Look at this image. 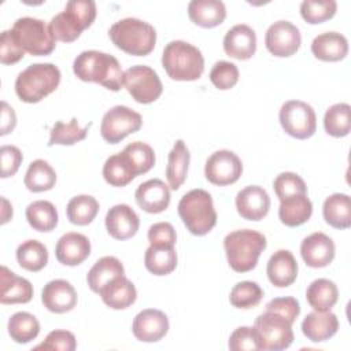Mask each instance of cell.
Segmentation results:
<instances>
[{
	"label": "cell",
	"instance_id": "51",
	"mask_svg": "<svg viewBox=\"0 0 351 351\" xmlns=\"http://www.w3.org/2000/svg\"><path fill=\"white\" fill-rule=\"evenodd\" d=\"M25 56V51L14 38L11 30H4L0 37V62L3 64H14Z\"/></svg>",
	"mask_w": 351,
	"mask_h": 351
},
{
	"label": "cell",
	"instance_id": "38",
	"mask_svg": "<svg viewBox=\"0 0 351 351\" xmlns=\"http://www.w3.org/2000/svg\"><path fill=\"white\" fill-rule=\"evenodd\" d=\"M19 266L29 271H40L48 263V250L38 240H26L16 248Z\"/></svg>",
	"mask_w": 351,
	"mask_h": 351
},
{
	"label": "cell",
	"instance_id": "19",
	"mask_svg": "<svg viewBox=\"0 0 351 351\" xmlns=\"http://www.w3.org/2000/svg\"><path fill=\"white\" fill-rule=\"evenodd\" d=\"M41 302L47 310L63 314L73 310L77 304V292L66 280H52L47 282L41 292Z\"/></svg>",
	"mask_w": 351,
	"mask_h": 351
},
{
	"label": "cell",
	"instance_id": "9",
	"mask_svg": "<svg viewBox=\"0 0 351 351\" xmlns=\"http://www.w3.org/2000/svg\"><path fill=\"white\" fill-rule=\"evenodd\" d=\"M254 329L258 333L262 350L281 351L293 341L292 324L277 313L266 310L255 318Z\"/></svg>",
	"mask_w": 351,
	"mask_h": 351
},
{
	"label": "cell",
	"instance_id": "28",
	"mask_svg": "<svg viewBox=\"0 0 351 351\" xmlns=\"http://www.w3.org/2000/svg\"><path fill=\"white\" fill-rule=\"evenodd\" d=\"M189 19L202 27H215L226 16L225 4L221 0H192L188 4Z\"/></svg>",
	"mask_w": 351,
	"mask_h": 351
},
{
	"label": "cell",
	"instance_id": "8",
	"mask_svg": "<svg viewBox=\"0 0 351 351\" xmlns=\"http://www.w3.org/2000/svg\"><path fill=\"white\" fill-rule=\"evenodd\" d=\"M11 33L19 47L33 56L49 55L56 45L49 25L37 18H18L11 27Z\"/></svg>",
	"mask_w": 351,
	"mask_h": 351
},
{
	"label": "cell",
	"instance_id": "33",
	"mask_svg": "<svg viewBox=\"0 0 351 351\" xmlns=\"http://www.w3.org/2000/svg\"><path fill=\"white\" fill-rule=\"evenodd\" d=\"M306 299L315 311H329L339 299V289L333 281L317 278L308 285Z\"/></svg>",
	"mask_w": 351,
	"mask_h": 351
},
{
	"label": "cell",
	"instance_id": "45",
	"mask_svg": "<svg viewBox=\"0 0 351 351\" xmlns=\"http://www.w3.org/2000/svg\"><path fill=\"white\" fill-rule=\"evenodd\" d=\"M337 3L335 0H304L300 4L302 18L311 25L322 23L336 14Z\"/></svg>",
	"mask_w": 351,
	"mask_h": 351
},
{
	"label": "cell",
	"instance_id": "20",
	"mask_svg": "<svg viewBox=\"0 0 351 351\" xmlns=\"http://www.w3.org/2000/svg\"><path fill=\"white\" fill-rule=\"evenodd\" d=\"M140 226L138 215L128 204H115L106 214V229L117 240L133 237Z\"/></svg>",
	"mask_w": 351,
	"mask_h": 351
},
{
	"label": "cell",
	"instance_id": "25",
	"mask_svg": "<svg viewBox=\"0 0 351 351\" xmlns=\"http://www.w3.org/2000/svg\"><path fill=\"white\" fill-rule=\"evenodd\" d=\"M339 329V319L336 314L329 311H313L307 314L302 322L303 335L314 341H326L336 335Z\"/></svg>",
	"mask_w": 351,
	"mask_h": 351
},
{
	"label": "cell",
	"instance_id": "43",
	"mask_svg": "<svg viewBox=\"0 0 351 351\" xmlns=\"http://www.w3.org/2000/svg\"><path fill=\"white\" fill-rule=\"evenodd\" d=\"M89 126H90V123L85 128H80L77 118H71L69 122L58 121V122H55V125L51 129L48 145L49 147H52L55 144L73 145L78 141H82L88 134Z\"/></svg>",
	"mask_w": 351,
	"mask_h": 351
},
{
	"label": "cell",
	"instance_id": "10",
	"mask_svg": "<svg viewBox=\"0 0 351 351\" xmlns=\"http://www.w3.org/2000/svg\"><path fill=\"white\" fill-rule=\"evenodd\" d=\"M280 123L289 136L306 140L315 133L317 117L310 104L302 100H288L280 108Z\"/></svg>",
	"mask_w": 351,
	"mask_h": 351
},
{
	"label": "cell",
	"instance_id": "3",
	"mask_svg": "<svg viewBox=\"0 0 351 351\" xmlns=\"http://www.w3.org/2000/svg\"><path fill=\"white\" fill-rule=\"evenodd\" d=\"M162 66L171 80L195 81L204 71V58L195 45L182 40H174L166 44L163 49Z\"/></svg>",
	"mask_w": 351,
	"mask_h": 351
},
{
	"label": "cell",
	"instance_id": "46",
	"mask_svg": "<svg viewBox=\"0 0 351 351\" xmlns=\"http://www.w3.org/2000/svg\"><path fill=\"white\" fill-rule=\"evenodd\" d=\"M273 188L280 200H284L291 196L307 195V186L303 178L292 171L280 173L273 182Z\"/></svg>",
	"mask_w": 351,
	"mask_h": 351
},
{
	"label": "cell",
	"instance_id": "39",
	"mask_svg": "<svg viewBox=\"0 0 351 351\" xmlns=\"http://www.w3.org/2000/svg\"><path fill=\"white\" fill-rule=\"evenodd\" d=\"M99 211L97 200L90 195H77L70 199L66 207L67 218L78 226L89 225Z\"/></svg>",
	"mask_w": 351,
	"mask_h": 351
},
{
	"label": "cell",
	"instance_id": "30",
	"mask_svg": "<svg viewBox=\"0 0 351 351\" xmlns=\"http://www.w3.org/2000/svg\"><path fill=\"white\" fill-rule=\"evenodd\" d=\"M189 160H191L189 149L186 148L182 140H177L171 151L169 152L167 166H166V178L170 189L177 191L185 182Z\"/></svg>",
	"mask_w": 351,
	"mask_h": 351
},
{
	"label": "cell",
	"instance_id": "21",
	"mask_svg": "<svg viewBox=\"0 0 351 351\" xmlns=\"http://www.w3.org/2000/svg\"><path fill=\"white\" fill-rule=\"evenodd\" d=\"M223 51L228 56L245 60L256 51V34L252 27L244 23L230 27L223 37Z\"/></svg>",
	"mask_w": 351,
	"mask_h": 351
},
{
	"label": "cell",
	"instance_id": "17",
	"mask_svg": "<svg viewBox=\"0 0 351 351\" xmlns=\"http://www.w3.org/2000/svg\"><path fill=\"white\" fill-rule=\"evenodd\" d=\"M335 250L333 240L322 232L311 233L300 244V255L304 263L314 269L328 266L335 258Z\"/></svg>",
	"mask_w": 351,
	"mask_h": 351
},
{
	"label": "cell",
	"instance_id": "15",
	"mask_svg": "<svg viewBox=\"0 0 351 351\" xmlns=\"http://www.w3.org/2000/svg\"><path fill=\"white\" fill-rule=\"evenodd\" d=\"M132 330L134 337L140 341H159L169 332V318L160 310L145 308L134 317Z\"/></svg>",
	"mask_w": 351,
	"mask_h": 351
},
{
	"label": "cell",
	"instance_id": "54",
	"mask_svg": "<svg viewBox=\"0 0 351 351\" xmlns=\"http://www.w3.org/2000/svg\"><path fill=\"white\" fill-rule=\"evenodd\" d=\"M16 125V115L12 107L8 106L7 101H1V122H0V134L5 136L12 132Z\"/></svg>",
	"mask_w": 351,
	"mask_h": 351
},
{
	"label": "cell",
	"instance_id": "13",
	"mask_svg": "<svg viewBox=\"0 0 351 351\" xmlns=\"http://www.w3.org/2000/svg\"><path fill=\"white\" fill-rule=\"evenodd\" d=\"M243 163L233 151H215L206 160L204 176L214 185H230L240 178Z\"/></svg>",
	"mask_w": 351,
	"mask_h": 351
},
{
	"label": "cell",
	"instance_id": "1",
	"mask_svg": "<svg viewBox=\"0 0 351 351\" xmlns=\"http://www.w3.org/2000/svg\"><path fill=\"white\" fill-rule=\"evenodd\" d=\"M74 74L85 82H96L118 92L123 85V71L115 56L89 49L81 52L73 62Z\"/></svg>",
	"mask_w": 351,
	"mask_h": 351
},
{
	"label": "cell",
	"instance_id": "2",
	"mask_svg": "<svg viewBox=\"0 0 351 351\" xmlns=\"http://www.w3.org/2000/svg\"><path fill=\"white\" fill-rule=\"evenodd\" d=\"M266 245V237L252 229L233 230L223 239L228 263L237 273H247L252 270Z\"/></svg>",
	"mask_w": 351,
	"mask_h": 351
},
{
	"label": "cell",
	"instance_id": "47",
	"mask_svg": "<svg viewBox=\"0 0 351 351\" xmlns=\"http://www.w3.org/2000/svg\"><path fill=\"white\" fill-rule=\"evenodd\" d=\"M210 81L213 85L221 90L233 88L239 81V69L234 63L219 60L210 71Z\"/></svg>",
	"mask_w": 351,
	"mask_h": 351
},
{
	"label": "cell",
	"instance_id": "6",
	"mask_svg": "<svg viewBox=\"0 0 351 351\" xmlns=\"http://www.w3.org/2000/svg\"><path fill=\"white\" fill-rule=\"evenodd\" d=\"M96 18V3L92 0H70L64 11L56 14L49 29L55 40L71 43L77 40L82 30L88 29Z\"/></svg>",
	"mask_w": 351,
	"mask_h": 351
},
{
	"label": "cell",
	"instance_id": "23",
	"mask_svg": "<svg viewBox=\"0 0 351 351\" xmlns=\"http://www.w3.org/2000/svg\"><path fill=\"white\" fill-rule=\"evenodd\" d=\"M269 281L277 288L289 287L298 277V262L291 251H276L266 266Z\"/></svg>",
	"mask_w": 351,
	"mask_h": 351
},
{
	"label": "cell",
	"instance_id": "4",
	"mask_svg": "<svg viewBox=\"0 0 351 351\" xmlns=\"http://www.w3.org/2000/svg\"><path fill=\"white\" fill-rule=\"evenodd\" d=\"M112 44L134 56L148 55L156 43V32L152 25L137 18H123L108 30Z\"/></svg>",
	"mask_w": 351,
	"mask_h": 351
},
{
	"label": "cell",
	"instance_id": "24",
	"mask_svg": "<svg viewBox=\"0 0 351 351\" xmlns=\"http://www.w3.org/2000/svg\"><path fill=\"white\" fill-rule=\"evenodd\" d=\"M0 302L3 304L27 303L33 298V285L29 280L16 276L8 267L0 269Z\"/></svg>",
	"mask_w": 351,
	"mask_h": 351
},
{
	"label": "cell",
	"instance_id": "31",
	"mask_svg": "<svg viewBox=\"0 0 351 351\" xmlns=\"http://www.w3.org/2000/svg\"><path fill=\"white\" fill-rule=\"evenodd\" d=\"M311 214L313 203L310 202L307 195H298L280 200L278 218L284 225L289 228L303 225L310 219Z\"/></svg>",
	"mask_w": 351,
	"mask_h": 351
},
{
	"label": "cell",
	"instance_id": "50",
	"mask_svg": "<svg viewBox=\"0 0 351 351\" xmlns=\"http://www.w3.org/2000/svg\"><path fill=\"white\" fill-rule=\"evenodd\" d=\"M148 241L154 247H174L177 234L170 222H156L148 229Z\"/></svg>",
	"mask_w": 351,
	"mask_h": 351
},
{
	"label": "cell",
	"instance_id": "44",
	"mask_svg": "<svg viewBox=\"0 0 351 351\" xmlns=\"http://www.w3.org/2000/svg\"><path fill=\"white\" fill-rule=\"evenodd\" d=\"M263 298V291L255 281L237 282L229 295L230 303L237 308H252L259 304Z\"/></svg>",
	"mask_w": 351,
	"mask_h": 351
},
{
	"label": "cell",
	"instance_id": "40",
	"mask_svg": "<svg viewBox=\"0 0 351 351\" xmlns=\"http://www.w3.org/2000/svg\"><path fill=\"white\" fill-rule=\"evenodd\" d=\"M324 128L333 137H344L351 130V107L347 103L330 106L324 115Z\"/></svg>",
	"mask_w": 351,
	"mask_h": 351
},
{
	"label": "cell",
	"instance_id": "18",
	"mask_svg": "<svg viewBox=\"0 0 351 351\" xmlns=\"http://www.w3.org/2000/svg\"><path fill=\"white\" fill-rule=\"evenodd\" d=\"M138 207L149 214H159L170 204V188L159 178L140 184L134 192Z\"/></svg>",
	"mask_w": 351,
	"mask_h": 351
},
{
	"label": "cell",
	"instance_id": "41",
	"mask_svg": "<svg viewBox=\"0 0 351 351\" xmlns=\"http://www.w3.org/2000/svg\"><path fill=\"white\" fill-rule=\"evenodd\" d=\"M103 177L112 186H125L136 177L128 159L122 152L107 158L103 166Z\"/></svg>",
	"mask_w": 351,
	"mask_h": 351
},
{
	"label": "cell",
	"instance_id": "12",
	"mask_svg": "<svg viewBox=\"0 0 351 351\" xmlns=\"http://www.w3.org/2000/svg\"><path fill=\"white\" fill-rule=\"evenodd\" d=\"M141 125L143 118L138 112L126 106H114L103 115L100 134L107 143L117 144L126 136L137 132Z\"/></svg>",
	"mask_w": 351,
	"mask_h": 351
},
{
	"label": "cell",
	"instance_id": "14",
	"mask_svg": "<svg viewBox=\"0 0 351 351\" xmlns=\"http://www.w3.org/2000/svg\"><path fill=\"white\" fill-rule=\"evenodd\" d=\"M300 44V32L289 21H277L266 30L265 45L274 56L288 58L299 49Z\"/></svg>",
	"mask_w": 351,
	"mask_h": 351
},
{
	"label": "cell",
	"instance_id": "48",
	"mask_svg": "<svg viewBox=\"0 0 351 351\" xmlns=\"http://www.w3.org/2000/svg\"><path fill=\"white\" fill-rule=\"evenodd\" d=\"M229 348L233 351H259L262 346L254 326H239L229 337Z\"/></svg>",
	"mask_w": 351,
	"mask_h": 351
},
{
	"label": "cell",
	"instance_id": "11",
	"mask_svg": "<svg viewBox=\"0 0 351 351\" xmlns=\"http://www.w3.org/2000/svg\"><path fill=\"white\" fill-rule=\"evenodd\" d=\"M123 85L132 97L141 104L159 99L163 90L158 73L145 64H136L123 73Z\"/></svg>",
	"mask_w": 351,
	"mask_h": 351
},
{
	"label": "cell",
	"instance_id": "34",
	"mask_svg": "<svg viewBox=\"0 0 351 351\" xmlns=\"http://www.w3.org/2000/svg\"><path fill=\"white\" fill-rule=\"evenodd\" d=\"M26 219L37 232H51L58 225V211L48 200H36L26 207Z\"/></svg>",
	"mask_w": 351,
	"mask_h": 351
},
{
	"label": "cell",
	"instance_id": "37",
	"mask_svg": "<svg viewBox=\"0 0 351 351\" xmlns=\"http://www.w3.org/2000/svg\"><path fill=\"white\" fill-rule=\"evenodd\" d=\"M8 335L15 343L26 344L34 340L40 333V322L37 318L26 311H18L8 319Z\"/></svg>",
	"mask_w": 351,
	"mask_h": 351
},
{
	"label": "cell",
	"instance_id": "55",
	"mask_svg": "<svg viewBox=\"0 0 351 351\" xmlns=\"http://www.w3.org/2000/svg\"><path fill=\"white\" fill-rule=\"evenodd\" d=\"M3 202V213H1V223L8 222V219L12 217V206L8 203L5 197L1 199Z\"/></svg>",
	"mask_w": 351,
	"mask_h": 351
},
{
	"label": "cell",
	"instance_id": "7",
	"mask_svg": "<svg viewBox=\"0 0 351 351\" xmlns=\"http://www.w3.org/2000/svg\"><path fill=\"white\" fill-rule=\"evenodd\" d=\"M178 215L186 229L195 236H204L217 223V211L211 195L204 189L186 192L178 203Z\"/></svg>",
	"mask_w": 351,
	"mask_h": 351
},
{
	"label": "cell",
	"instance_id": "53",
	"mask_svg": "<svg viewBox=\"0 0 351 351\" xmlns=\"http://www.w3.org/2000/svg\"><path fill=\"white\" fill-rule=\"evenodd\" d=\"M0 158H1V178H8L14 176L21 163H22V152L15 145H3L0 148Z\"/></svg>",
	"mask_w": 351,
	"mask_h": 351
},
{
	"label": "cell",
	"instance_id": "32",
	"mask_svg": "<svg viewBox=\"0 0 351 351\" xmlns=\"http://www.w3.org/2000/svg\"><path fill=\"white\" fill-rule=\"evenodd\" d=\"M324 219L335 229H347L351 225V200L346 193H333L322 206Z\"/></svg>",
	"mask_w": 351,
	"mask_h": 351
},
{
	"label": "cell",
	"instance_id": "42",
	"mask_svg": "<svg viewBox=\"0 0 351 351\" xmlns=\"http://www.w3.org/2000/svg\"><path fill=\"white\" fill-rule=\"evenodd\" d=\"M122 154L128 159L136 177L149 171L155 165V152L147 143L133 141L123 148Z\"/></svg>",
	"mask_w": 351,
	"mask_h": 351
},
{
	"label": "cell",
	"instance_id": "52",
	"mask_svg": "<svg viewBox=\"0 0 351 351\" xmlns=\"http://www.w3.org/2000/svg\"><path fill=\"white\" fill-rule=\"evenodd\" d=\"M266 310L273 311L284 317L288 322L293 324L300 314V304L292 296L285 298H274L266 304Z\"/></svg>",
	"mask_w": 351,
	"mask_h": 351
},
{
	"label": "cell",
	"instance_id": "22",
	"mask_svg": "<svg viewBox=\"0 0 351 351\" xmlns=\"http://www.w3.org/2000/svg\"><path fill=\"white\" fill-rule=\"evenodd\" d=\"M56 259L64 266H77L90 255V241L77 232L64 233L55 247Z\"/></svg>",
	"mask_w": 351,
	"mask_h": 351
},
{
	"label": "cell",
	"instance_id": "26",
	"mask_svg": "<svg viewBox=\"0 0 351 351\" xmlns=\"http://www.w3.org/2000/svg\"><path fill=\"white\" fill-rule=\"evenodd\" d=\"M311 52L319 60L339 62L348 53V41L341 33L325 32L314 37Z\"/></svg>",
	"mask_w": 351,
	"mask_h": 351
},
{
	"label": "cell",
	"instance_id": "29",
	"mask_svg": "<svg viewBox=\"0 0 351 351\" xmlns=\"http://www.w3.org/2000/svg\"><path fill=\"white\" fill-rule=\"evenodd\" d=\"M99 295L110 308L123 310L136 302L137 291L133 282L122 276L104 287Z\"/></svg>",
	"mask_w": 351,
	"mask_h": 351
},
{
	"label": "cell",
	"instance_id": "35",
	"mask_svg": "<svg viewBox=\"0 0 351 351\" xmlns=\"http://www.w3.org/2000/svg\"><path fill=\"white\" fill-rule=\"evenodd\" d=\"M56 173L53 167L44 159L33 160L25 174V186L30 192H44L53 188Z\"/></svg>",
	"mask_w": 351,
	"mask_h": 351
},
{
	"label": "cell",
	"instance_id": "49",
	"mask_svg": "<svg viewBox=\"0 0 351 351\" xmlns=\"http://www.w3.org/2000/svg\"><path fill=\"white\" fill-rule=\"evenodd\" d=\"M77 347L75 336L69 330L56 329L47 335L45 340L34 347V350H45V351H74Z\"/></svg>",
	"mask_w": 351,
	"mask_h": 351
},
{
	"label": "cell",
	"instance_id": "36",
	"mask_svg": "<svg viewBox=\"0 0 351 351\" xmlns=\"http://www.w3.org/2000/svg\"><path fill=\"white\" fill-rule=\"evenodd\" d=\"M145 269L155 276L170 274L177 266V254L174 247L149 245L144 255Z\"/></svg>",
	"mask_w": 351,
	"mask_h": 351
},
{
	"label": "cell",
	"instance_id": "16",
	"mask_svg": "<svg viewBox=\"0 0 351 351\" xmlns=\"http://www.w3.org/2000/svg\"><path fill=\"white\" fill-rule=\"evenodd\" d=\"M236 208L241 218L261 221L270 208L269 193L259 185H248L236 195Z\"/></svg>",
	"mask_w": 351,
	"mask_h": 351
},
{
	"label": "cell",
	"instance_id": "27",
	"mask_svg": "<svg viewBox=\"0 0 351 351\" xmlns=\"http://www.w3.org/2000/svg\"><path fill=\"white\" fill-rule=\"evenodd\" d=\"M122 276H125V269L121 261L115 256H103L88 271L86 282L90 291L100 293L104 287Z\"/></svg>",
	"mask_w": 351,
	"mask_h": 351
},
{
	"label": "cell",
	"instance_id": "5",
	"mask_svg": "<svg viewBox=\"0 0 351 351\" xmlns=\"http://www.w3.org/2000/svg\"><path fill=\"white\" fill-rule=\"evenodd\" d=\"M60 82V70L53 63H33L15 80V92L25 103H38Z\"/></svg>",
	"mask_w": 351,
	"mask_h": 351
}]
</instances>
